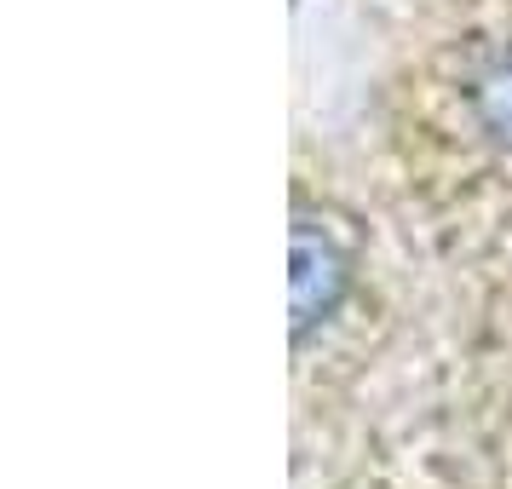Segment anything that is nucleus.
Listing matches in <instances>:
<instances>
[{"instance_id": "1", "label": "nucleus", "mask_w": 512, "mask_h": 489, "mask_svg": "<svg viewBox=\"0 0 512 489\" xmlns=\"http://www.w3.org/2000/svg\"><path fill=\"white\" fill-rule=\"evenodd\" d=\"M346 282H351L346 254H340L323 231L294 225V334H300V340L340 305Z\"/></svg>"}, {"instance_id": "2", "label": "nucleus", "mask_w": 512, "mask_h": 489, "mask_svg": "<svg viewBox=\"0 0 512 489\" xmlns=\"http://www.w3.org/2000/svg\"><path fill=\"white\" fill-rule=\"evenodd\" d=\"M472 110H478V121H484L489 139H501L512 150V52L478 75V87H472Z\"/></svg>"}]
</instances>
